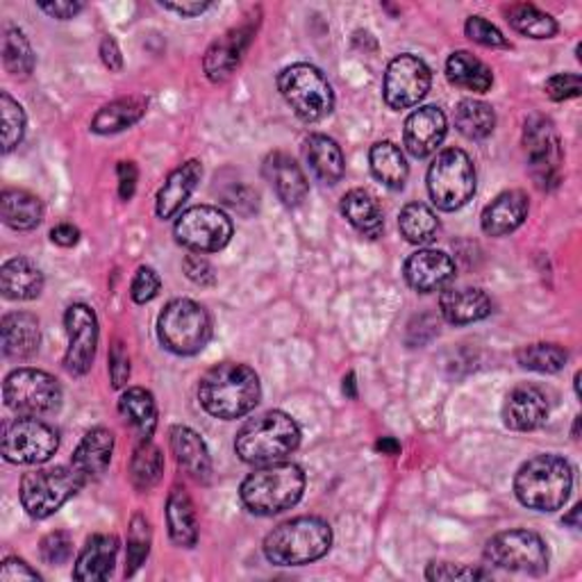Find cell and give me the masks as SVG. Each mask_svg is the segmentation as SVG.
Wrapping results in <instances>:
<instances>
[{"label":"cell","instance_id":"obj_1","mask_svg":"<svg viewBox=\"0 0 582 582\" xmlns=\"http://www.w3.org/2000/svg\"><path fill=\"white\" fill-rule=\"evenodd\" d=\"M262 399L260 375L237 362H223L203 373L199 382V401L216 419H242L255 410Z\"/></svg>","mask_w":582,"mask_h":582},{"label":"cell","instance_id":"obj_2","mask_svg":"<svg viewBox=\"0 0 582 582\" xmlns=\"http://www.w3.org/2000/svg\"><path fill=\"white\" fill-rule=\"evenodd\" d=\"M571 487V464L553 453L530 457L515 476V494L519 502L537 512H555L564 508Z\"/></svg>","mask_w":582,"mask_h":582},{"label":"cell","instance_id":"obj_3","mask_svg":"<svg viewBox=\"0 0 582 582\" xmlns=\"http://www.w3.org/2000/svg\"><path fill=\"white\" fill-rule=\"evenodd\" d=\"M300 446L298 423L281 410L264 412L251 419L237 433L235 451L253 467L285 462Z\"/></svg>","mask_w":582,"mask_h":582},{"label":"cell","instance_id":"obj_4","mask_svg":"<svg viewBox=\"0 0 582 582\" xmlns=\"http://www.w3.org/2000/svg\"><path fill=\"white\" fill-rule=\"evenodd\" d=\"M332 547V528L321 517L281 523L264 539V555L276 567H303L321 560Z\"/></svg>","mask_w":582,"mask_h":582},{"label":"cell","instance_id":"obj_5","mask_svg":"<svg viewBox=\"0 0 582 582\" xmlns=\"http://www.w3.org/2000/svg\"><path fill=\"white\" fill-rule=\"evenodd\" d=\"M305 491V474L298 464L276 462L251 474L240 489L246 510L260 517H274L292 510Z\"/></svg>","mask_w":582,"mask_h":582},{"label":"cell","instance_id":"obj_6","mask_svg":"<svg viewBox=\"0 0 582 582\" xmlns=\"http://www.w3.org/2000/svg\"><path fill=\"white\" fill-rule=\"evenodd\" d=\"M158 337L176 356H197L212 337V317L201 303L176 298L158 317Z\"/></svg>","mask_w":582,"mask_h":582},{"label":"cell","instance_id":"obj_7","mask_svg":"<svg viewBox=\"0 0 582 582\" xmlns=\"http://www.w3.org/2000/svg\"><path fill=\"white\" fill-rule=\"evenodd\" d=\"M278 89L300 121L317 124L335 109V92L328 77L313 64H292L281 71Z\"/></svg>","mask_w":582,"mask_h":582},{"label":"cell","instance_id":"obj_8","mask_svg":"<svg viewBox=\"0 0 582 582\" xmlns=\"http://www.w3.org/2000/svg\"><path fill=\"white\" fill-rule=\"evenodd\" d=\"M85 476L71 467L36 469L21 480V506L32 519H49L85 485Z\"/></svg>","mask_w":582,"mask_h":582},{"label":"cell","instance_id":"obj_9","mask_svg":"<svg viewBox=\"0 0 582 582\" xmlns=\"http://www.w3.org/2000/svg\"><path fill=\"white\" fill-rule=\"evenodd\" d=\"M428 193L444 212L467 205L476 193V167L462 148L442 150L428 169Z\"/></svg>","mask_w":582,"mask_h":582},{"label":"cell","instance_id":"obj_10","mask_svg":"<svg viewBox=\"0 0 582 582\" xmlns=\"http://www.w3.org/2000/svg\"><path fill=\"white\" fill-rule=\"evenodd\" d=\"M485 558L502 571L528 575L547 573L551 562L547 541L532 530H506L494 535L485 547Z\"/></svg>","mask_w":582,"mask_h":582},{"label":"cell","instance_id":"obj_11","mask_svg":"<svg viewBox=\"0 0 582 582\" xmlns=\"http://www.w3.org/2000/svg\"><path fill=\"white\" fill-rule=\"evenodd\" d=\"M6 405L19 416H46L60 410V380L39 369H17L3 382Z\"/></svg>","mask_w":582,"mask_h":582},{"label":"cell","instance_id":"obj_12","mask_svg":"<svg viewBox=\"0 0 582 582\" xmlns=\"http://www.w3.org/2000/svg\"><path fill=\"white\" fill-rule=\"evenodd\" d=\"M3 457L12 464H44L60 448V433L39 416H19L3 428Z\"/></svg>","mask_w":582,"mask_h":582},{"label":"cell","instance_id":"obj_13","mask_svg":"<svg viewBox=\"0 0 582 582\" xmlns=\"http://www.w3.org/2000/svg\"><path fill=\"white\" fill-rule=\"evenodd\" d=\"M523 148L537 187L547 191L555 189L562 180V144L553 121L541 114L526 119Z\"/></svg>","mask_w":582,"mask_h":582},{"label":"cell","instance_id":"obj_14","mask_svg":"<svg viewBox=\"0 0 582 582\" xmlns=\"http://www.w3.org/2000/svg\"><path fill=\"white\" fill-rule=\"evenodd\" d=\"M230 216L212 205H197L184 210L173 227L176 242L193 253H219L232 240Z\"/></svg>","mask_w":582,"mask_h":582},{"label":"cell","instance_id":"obj_15","mask_svg":"<svg viewBox=\"0 0 582 582\" xmlns=\"http://www.w3.org/2000/svg\"><path fill=\"white\" fill-rule=\"evenodd\" d=\"M431 85H433V73L428 64L410 53L399 55L390 62L384 73V85H382L384 103L396 112L414 107L425 98V94L431 92Z\"/></svg>","mask_w":582,"mask_h":582},{"label":"cell","instance_id":"obj_16","mask_svg":"<svg viewBox=\"0 0 582 582\" xmlns=\"http://www.w3.org/2000/svg\"><path fill=\"white\" fill-rule=\"evenodd\" d=\"M64 326L68 337L64 367L71 375H85L96 360L98 319L89 305L73 303L64 315Z\"/></svg>","mask_w":582,"mask_h":582},{"label":"cell","instance_id":"obj_17","mask_svg":"<svg viewBox=\"0 0 582 582\" xmlns=\"http://www.w3.org/2000/svg\"><path fill=\"white\" fill-rule=\"evenodd\" d=\"M446 133H448L446 114L435 105H425L408 116L403 128V144L412 158L423 160L442 146Z\"/></svg>","mask_w":582,"mask_h":582},{"label":"cell","instance_id":"obj_18","mask_svg":"<svg viewBox=\"0 0 582 582\" xmlns=\"http://www.w3.org/2000/svg\"><path fill=\"white\" fill-rule=\"evenodd\" d=\"M405 281L419 294H433L444 289L455 278V262L448 253L423 248L408 257Z\"/></svg>","mask_w":582,"mask_h":582},{"label":"cell","instance_id":"obj_19","mask_svg":"<svg viewBox=\"0 0 582 582\" xmlns=\"http://www.w3.org/2000/svg\"><path fill=\"white\" fill-rule=\"evenodd\" d=\"M549 419V399L532 384H519L502 403V421L510 431L530 433L544 425Z\"/></svg>","mask_w":582,"mask_h":582},{"label":"cell","instance_id":"obj_20","mask_svg":"<svg viewBox=\"0 0 582 582\" xmlns=\"http://www.w3.org/2000/svg\"><path fill=\"white\" fill-rule=\"evenodd\" d=\"M253 34H255V28L251 23H244L240 28H232L223 36H219L216 42L208 49L203 68L212 83H225L227 77L237 71Z\"/></svg>","mask_w":582,"mask_h":582},{"label":"cell","instance_id":"obj_21","mask_svg":"<svg viewBox=\"0 0 582 582\" xmlns=\"http://www.w3.org/2000/svg\"><path fill=\"white\" fill-rule=\"evenodd\" d=\"M264 178L268 180L271 187L276 189L278 199L287 208H298L309 191V182H307L303 169L296 165L292 155H287L283 150L266 155Z\"/></svg>","mask_w":582,"mask_h":582},{"label":"cell","instance_id":"obj_22","mask_svg":"<svg viewBox=\"0 0 582 582\" xmlns=\"http://www.w3.org/2000/svg\"><path fill=\"white\" fill-rule=\"evenodd\" d=\"M530 203L521 189L502 191L483 210L480 225L489 237H506L523 225Z\"/></svg>","mask_w":582,"mask_h":582},{"label":"cell","instance_id":"obj_23","mask_svg":"<svg viewBox=\"0 0 582 582\" xmlns=\"http://www.w3.org/2000/svg\"><path fill=\"white\" fill-rule=\"evenodd\" d=\"M169 437L180 469L197 483L208 485L212 480V457L203 437L187 425H173Z\"/></svg>","mask_w":582,"mask_h":582},{"label":"cell","instance_id":"obj_24","mask_svg":"<svg viewBox=\"0 0 582 582\" xmlns=\"http://www.w3.org/2000/svg\"><path fill=\"white\" fill-rule=\"evenodd\" d=\"M116 555H119V539L114 535H94L87 539L85 549L75 560L73 578L83 582L107 580L114 571Z\"/></svg>","mask_w":582,"mask_h":582},{"label":"cell","instance_id":"obj_25","mask_svg":"<svg viewBox=\"0 0 582 582\" xmlns=\"http://www.w3.org/2000/svg\"><path fill=\"white\" fill-rule=\"evenodd\" d=\"M440 309L448 324L467 326L491 315V298L478 287H451L442 294Z\"/></svg>","mask_w":582,"mask_h":582},{"label":"cell","instance_id":"obj_26","mask_svg":"<svg viewBox=\"0 0 582 582\" xmlns=\"http://www.w3.org/2000/svg\"><path fill=\"white\" fill-rule=\"evenodd\" d=\"M201 176H203V165L199 160H189L180 165L176 171H171L158 191V201H155L158 216L160 219L176 216L193 193V189L199 187Z\"/></svg>","mask_w":582,"mask_h":582},{"label":"cell","instance_id":"obj_27","mask_svg":"<svg viewBox=\"0 0 582 582\" xmlns=\"http://www.w3.org/2000/svg\"><path fill=\"white\" fill-rule=\"evenodd\" d=\"M3 335V356L10 360H28L39 351L42 343V328L39 319L30 313H12L3 317L0 324Z\"/></svg>","mask_w":582,"mask_h":582},{"label":"cell","instance_id":"obj_28","mask_svg":"<svg viewBox=\"0 0 582 582\" xmlns=\"http://www.w3.org/2000/svg\"><path fill=\"white\" fill-rule=\"evenodd\" d=\"M44 289V274L32 260L14 257L0 268V292L8 300H32Z\"/></svg>","mask_w":582,"mask_h":582},{"label":"cell","instance_id":"obj_29","mask_svg":"<svg viewBox=\"0 0 582 582\" xmlns=\"http://www.w3.org/2000/svg\"><path fill=\"white\" fill-rule=\"evenodd\" d=\"M167 526L171 541L180 549H193L199 541V517L193 500L182 487H173L167 498Z\"/></svg>","mask_w":582,"mask_h":582},{"label":"cell","instance_id":"obj_30","mask_svg":"<svg viewBox=\"0 0 582 582\" xmlns=\"http://www.w3.org/2000/svg\"><path fill=\"white\" fill-rule=\"evenodd\" d=\"M114 453V435L107 428H92L73 453V467L85 476V480L100 478Z\"/></svg>","mask_w":582,"mask_h":582},{"label":"cell","instance_id":"obj_31","mask_svg":"<svg viewBox=\"0 0 582 582\" xmlns=\"http://www.w3.org/2000/svg\"><path fill=\"white\" fill-rule=\"evenodd\" d=\"M341 214L360 232V235L369 240H378L382 235V227H384L382 210L367 189L348 191L341 199Z\"/></svg>","mask_w":582,"mask_h":582},{"label":"cell","instance_id":"obj_32","mask_svg":"<svg viewBox=\"0 0 582 582\" xmlns=\"http://www.w3.org/2000/svg\"><path fill=\"white\" fill-rule=\"evenodd\" d=\"M305 158L309 169L324 184H337L343 178V152L335 139L326 135H309L305 139Z\"/></svg>","mask_w":582,"mask_h":582},{"label":"cell","instance_id":"obj_33","mask_svg":"<svg viewBox=\"0 0 582 582\" xmlns=\"http://www.w3.org/2000/svg\"><path fill=\"white\" fill-rule=\"evenodd\" d=\"M146 109H148V103L141 96H126L119 100H112L109 105L96 112L94 121H92V130L98 135L124 133L144 119Z\"/></svg>","mask_w":582,"mask_h":582},{"label":"cell","instance_id":"obj_34","mask_svg":"<svg viewBox=\"0 0 582 582\" xmlns=\"http://www.w3.org/2000/svg\"><path fill=\"white\" fill-rule=\"evenodd\" d=\"M119 412L124 421L137 431L141 442L150 440L158 428V403L144 387H130L119 399Z\"/></svg>","mask_w":582,"mask_h":582},{"label":"cell","instance_id":"obj_35","mask_svg":"<svg viewBox=\"0 0 582 582\" xmlns=\"http://www.w3.org/2000/svg\"><path fill=\"white\" fill-rule=\"evenodd\" d=\"M446 75L455 87L474 94H485L494 85L491 68L474 57L469 51H455L446 62Z\"/></svg>","mask_w":582,"mask_h":582},{"label":"cell","instance_id":"obj_36","mask_svg":"<svg viewBox=\"0 0 582 582\" xmlns=\"http://www.w3.org/2000/svg\"><path fill=\"white\" fill-rule=\"evenodd\" d=\"M0 214L14 230H32L44 219V205L34 193L23 189H6L0 197Z\"/></svg>","mask_w":582,"mask_h":582},{"label":"cell","instance_id":"obj_37","mask_svg":"<svg viewBox=\"0 0 582 582\" xmlns=\"http://www.w3.org/2000/svg\"><path fill=\"white\" fill-rule=\"evenodd\" d=\"M369 162L373 176L390 189H403L410 176V167L403 150L392 141H378L371 146Z\"/></svg>","mask_w":582,"mask_h":582},{"label":"cell","instance_id":"obj_38","mask_svg":"<svg viewBox=\"0 0 582 582\" xmlns=\"http://www.w3.org/2000/svg\"><path fill=\"white\" fill-rule=\"evenodd\" d=\"M455 128L467 139H487L496 128V112L485 100L464 98L455 109Z\"/></svg>","mask_w":582,"mask_h":582},{"label":"cell","instance_id":"obj_39","mask_svg":"<svg viewBox=\"0 0 582 582\" xmlns=\"http://www.w3.org/2000/svg\"><path fill=\"white\" fill-rule=\"evenodd\" d=\"M399 227L405 242L414 246H425L437 240L440 221L425 203H410L399 214Z\"/></svg>","mask_w":582,"mask_h":582},{"label":"cell","instance_id":"obj_40","mask_svg":"<svg viewBox=\"0 0 582 582\" xmlns=\"http://www.w3.org/2000/svg\"><path fill=\"white\" fill-rule=\"evenodd\" d=\"M162 474H165V455L160 446H155L150 440L141 442L130 459V480L135 489L150 491L162 480Z\"/></svg>","mask_w":582,"mask_h":582},{"label":"cell","instance_id":"obj_41","mask_svg":"<svg viewBox=\"0 0 582 582\" xmlns=\"http://www.w3.org/2000/svg\"><path fill=\"white\" fill-rule=\"evenodd\" d=\"M510 25L530 39H551L558 34V21L530 3H517L506 10Z\"/></svg>","mask_w":582,"mask_h":582},{"label":"cell","instance_id":"obj_42","mask_svg":"<svg viewBox=\"0 0 582 582\" xmlns=\"http://www.w3.org/2000/svg\"><path fill=\"white\" fill-rule=\"evenodd\" d=\"M517 360L528 371L558 373L567 367L569 353L560 343H528V346L519 348Z\"/></svg>","mask_w":582,"mask_h":582},{"label":"cell","instance_id":"obj_43","mask_svg":"<svg viewBox=\"0 0 582 582\" xmlns=\"http://www.w3.org/2000/svg\"><path fill=\"white\" fill-rule=\"evenodd\" d=\"M3 64L6 71L17 77H28L34 68V51L23 30L10 25L3 34Z\"/></svg>","mask_w":582,"mask_h":582},{"label":"cell","instance_id":"obj_44","mask_svg":"<svg viewBox=\"0 0 582 582\" xmlns=\"http://www.w3.org/2000/svg\"><path fill=\"white\" fill-rule=\"evenodd\" d=\"M0 124H3V152H12L25 135V112L8 94H0Z\"/></svg>","mask_w":582,"mask_h":582},{"label":"cell","instance_id":"obj_45","mask_svg":"<svg viewBox=\"0 0 582 582\" xmlns=\"http://www.w3.org/2000/svg\"><path fill=\"white\" fill-rule=\"evenodd\" d=\"M150 553V526L144 515H135L128 532V558H126V575H135L139 567L146 562Z\"/></svg>","mask_w":582,"mask_h":582},{"label":"cell","instance_id":"obj_46","mask_svg":"<svg viewBox=\"0 0 582 582\" xmlns=\"http://www.w3.org/2000/svg\"><path fill=\"white\" fill-rule=\"evenodd\" d=\"M464 32L472 39V42L485 46V49H510V42L506 39L494 23H489L485 17H469Z\"/></svg>","mask_w":582,"mask_h":582},{"label":"cell","instance_id":"obj_47","mask_svg":"<svg viewBox=\"0 0 582 582\" xmlns=\"http://www.w3.org/2000/svg\"><path fill=\"white\" fill-rule=\"evenodd\" d=\"M42 560L51 567H62L71 560V553H73V539L68 532L64 530H57V532H51L42 539Z\"/></svg>","mask_w":582,"mask_h":582},{"label":"cell","instance_id":"obj_48","mask_svg":"<svg viewBox=\"0 0 582 582\" xmlns=\"http://www.w3.org/2000/svg\"><path fill=\"white\" fill-rule=\"evenodd\" d=\"M425 578L435 582H453V580H485L489 575L483 569H472L451 562H433L428 564V569H425Z\"/></svg>","mask_w":582,"mask_h":582},{"label":"cell","instance_id":"obj_49","mask_svg":"<svg viewBox=\"0 0 582 582\" xmlns=\"http://www.w3.org/2000/svg\"><path fill=\"white\" fill-rule=\"evenodd\" d=\"M160 287H162V281L158 276V271L150 266H139L133 278V285H130V296L135 303L144 305L160 294Z\"/></svg>","mask_w":582,"mask_h":582},{"label":"cell","instance_id":"obj_50","mask_svg":"<svg viewBox=\"0 0 582 582\" xmlns=\"http://www.w3.org/2000/svg\"><path fill=\"white\" fill-rule=\"evenodd\" d=\"M580 89H582V81L578 73H558V75H551L547 85H544V92L551 100L555 103H562V100H569V98H578L580 96Z\"/></svg>","mask_w":582,"mask_h":582},{"label":"cell","instance_id":"obj_51","mask_svg":"<svg viewBox=\"0 0 582 582\" xmlns=\"http://www.w3.org/2000/svg\"><path fill=\"white\" fill-rule=\"evenodd\" d=\"M257 191H253L248 184H232L227 191H223V201L225 205H230L235 212L251 216L253 212H257Z\"/></svg>","mask_w":582,"mask_h":582},{"label":"cell","instance_id":"obj_52","mask_svg":"<svg viewBox=\"0 0 582 582\" xmlns=\"http://www.w3.org/2000/svg\"><path fill=\"white\" fill-rule=\"evenodd\" d=\"M182 268H184V276L191 283H197L201 287H214L216 285L214 266L201 255H187L182 262Z\"/></svg>","mask_w":582,"mask_h":582},{"label":"cell","instance_id":"obj_53","mask_svg":"<svg viewBox=\"0 0 582 582\" xmlns=\"http://www.w3.org/2000/svg\"><path fill=\"white\" fill-rule=\"evenodd\" d=\"M109 378L116 390H121V387H126L130 380V358L121 341H114L109 351Z\"/></svg>","mask_w":582,"mask_h":582},{"label":"cell","instance_id":"obj_54","mask_svg":"<svg viewBox=\"0 0 582 582\" xmlns=\"http://www.w3.org/2000/svg\"><path fill=\"white\" fill-rule=\"evenodd\" d=\"M0 580L3 582H21V580H42L34 569H30L23 560L19 558H8L0 567Z\"/></svg>","mask_w":582,"mask_h":582},{"label":"cell","instance_id":"obj_55","mask_svg":"<svg viewBox=\"0 0 582 582\" xmlns=\"http://www.w3.org/2000/svg\"><path fill=\"white\" fill-rule=\"evenodd\" d=\"M39 10L46 12L53 19L68 21V19H75L77 14H81L85 10V6L77 3V0H51V3H39Z\"/></svg>","mask_w":582,"mask_h":582},{"label":"cell","instance_id":"obj_56","mask_svg":"<svg viewBox=\"0 0 582 582\" xmlns=\"http://www.w3.org/2000/svg\"><path fill=\"white\" fill-rule=\"evenodd\" d=\"M116 176H119V197L121 201H130L135 197L137 180H139V169L135 162H119L116 167Z\"/></svg>","mask_w":582,"mask_h":582},{"label":"cell","instance_id":"obj_57","mask_svg":"<svg viewBox=\"0 0 582 582\" xmlns=\"http://www.w3.org/2000/svg\"><path fill=\"white\" fill-rule=\"evenodd\" d=\"M100 60L114 73H119L124 68V55L119 51V44H116L112 36H105L100 42Z\"/></svg>","mask_w":582,"mask_h":582},{"label":"cell","instance_id":"obj_58","mask_svg":"<svg viewBox=\"0 0 582 582\" xmlns=\"http://www.w3.org/2000/svg\"><path fill=\"white\" fill-rule=\"evenodd\" d=\"M51 240H53V244H57L62 248H71L81 242V230L71 223H60L51 230Z\"/></svg>","mask_w":582,"mask_h":582},{"label":"cell","instance_id":"obj_59","mask_svg":"<svg viewBox=\"0 0 582 582\" xmlns=\"http://www.w3.org/2000/svg\"><path fill=\"white\" fill-rule=\"evenodd\" d=\"M160 6L169 12H176L178 17H184V19L199 17L212 8V3H160Z\"/></svg>","mask_w":582,"mask_h":582},{"label":"cell","instance_id":"obj_60","mask_svg":"<svg viewBox=\"0 0 582 582\" xmlns=\"http://www.w3.org/2000/svg\"><path fill=\"white\" fill-rule=\"evenodd\" d=\"M375 451L382 455H399L401 453V444L394 437H382L375 444Z\"/></svg>","mask_w":582,"mask_h":582},{"label":"cell","instance_id":"obj_61","mask_svg":"<svg viewBox=\"0 0 582 582\" xmlns=\"http://www.w3.org/2000/svg\"><path fill=\"white\" fill-rule=\"evenodd\" d=\"M343 394L348 399H353V401L358 399V382H356V373L353 371L343 378Z\"/></svg>","mask_w":582,"mask_h":582},{"label":"cell","instance_id":"obj_62","mask_svg":"<svg viewBox=\"0 0 582 582\" xmlns=\"http://www.w3.org/2000/svg\"><path fill=\"white\" fill-rule=\"evenodd\" d=\"M578 517H580V506H575V508L571 510V515H569V517H564V523H569V526H573V528H580V523H578Z\"/></svg>","mask_w":582,"mask_h":582}]
</instances>
